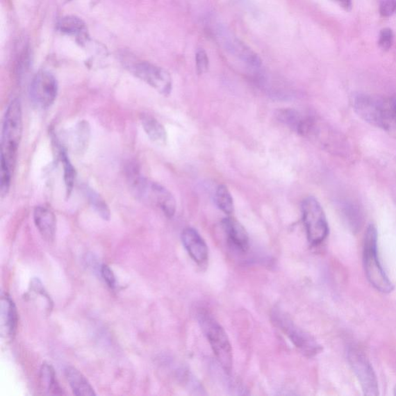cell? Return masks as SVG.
Instances as JSON below:
<instances>
[{
  "instance_id": "cell-1",
  "label": "cell",
  "mask_w": 396,
  "mask_h": 396,
  "mask_svg": "<svg viewBox=\"0 0 396 396\" xmlns=\"http://www.w3.org/2000/svg\"><path fill=\"white\" fill-rule=\"evenodd\" d=\"M353 106L361 119L396 139V99L359 95Z\"/></svg>"
},
{
  "instance_id": "cell-2",
  "label": "cell",
  "mask_w": 396,
  "mask_h": 396,
  "mask_svg": "<svg viewBox=\"0 0 396 396\" xmlns=\"http://www.w3.org/2000/svg\"><path fill=\"white\" fill-rule=\"evenodd\" d=\"M127 172L131 189L139 200L158 208L167 217H174L176 204L174 197L167 188L145 179L135 166L129 167Z\"/></svg>"
},
{
  "instance_id": "cell-3",
  "label": "cell",
  "mask_w": 396,
  "mask_h": 396,
  "mask_svg": "<svg viewBox=\"0 0 396 396\" xmlns=\"http://www.w3.org/2000/svg\"><path fill=\"white\" fill-rule=\"evenodd\" d=\"M23 131L22 107L18 99L10 101L4 116L2 140L1 161L13 170Z\"/></svg>"
},
{
  "instance_id": "cell-4",
  "label": "cell",
  "mask_w": 396,
  "mask_h": 396,
  "mask_svg": "<svg viewBox=\"0 0 396 396\" xmlns=\"http://www.w3.org/2000/svg\"><path fill=\"white\" fill-rule=\"evenodd\" d=\"M197 319L218 363L224 371L230 372L233 365V354L227 333L209 312L201 311Z\"/></svg>"
},
{
  "instance_id": "cell-5",
  "label": "cell",
  "mask_w": 396,
  "mask_h": 396,
  "mask_svg": "<svg viewBox=\"0 0 396 396\" xmlns=\"http://www.w3.org/2000/svg\"><path fill=\"white\" fill-rule=\"evenodd\" d=\"M364 265L368 281L381 292L393 290V284L380 263L378 255V232L373 224L367 229L364 244Z\"/></svg>"
},
{
  "instance_id": "cell-6",
  "label": "cell",
  "mask_w": 396,
  "mask_h": 396,
  "mask_svg": "<svg viewBox=\"0 0 396 396\" xmlns=\"http://www.w3.org/2000/svg\"><path fill=\"white\" fill-rule=\"evenodd\" d=\"M303 220L307 238L311 244L322 243L329 233L324 211L315 197L305 198L302 206Z\"/></svg>"
},
{
  "instance_id": "cell-7",
  "label": "cell",
  "mask_w": 396,
  "mask_h": 396,
  "mask_svg": "<svg viewBox=\"0 0 396 396\" xmlns=\"http://www.w3.org/2000/svg\"><path fill=\"white\" fill-rule=\"evenodd\" d=\"M272 323L281 329L300 352L307 357H313L322 351L317 341L292 322L288 314L275 310L272 313Z\"/></svg>"
},
{
  "instance_id": "cell-8",
  "label": "cell",
  "mask_w": 396,
  "mask_h": 396,
  "mask_svg": "<svg viewBox=\"0 0 396 396\" xmlns=\"http://www.w3.org/2000/svg\"><path fill=\"white\" fill-rule=\"evenodd\" d=\"M58 81L53 74L39 72L32 80L30 97L34 105L42 109L49 108L57 98Z\"/></svg>"
},
{
  "instance_id": "cell-9",
  "label": "cell",
  "mask_w": 396,
  "mask_h": 396,
  "mask_svg": "<svg viewBox=\"0 0 396 396\" xmlns=\"http://www.w3.org/2000/svg\"><path fill=\"white\" fill-rule=\"evenodd\" d=\"M132 72L136 77L165 97H168L172 93V79L165 68L142 61L133 66Z\"/></svg>"
},
{
  "instance_id": "cell-10",
  "label": "cell",
  "mask_w": 396,
  "mask_h": 396,
  "mask_svg": "<svg viewBox=\"0 0 396 396\" xmlns=\"http://www.w3.org/2000/svg\"><path fill=\"white\" fill-rule=\"evenodd\" d=\"M348 361L358 377L363 392L366 395H379V386L377 375L370 361L364 354L356 348H350L347 352Z\"/></svg>"
},
{
  "instance_id": "cell-11",
  "label": "cell",
  "mask_w": 396,
  "mask_h": 396,
  "mask_svg": "<svg viewBox=\"0 0 396 396\" xmlns=\"http://www.w3.org/2000/svg\"><path fill=\"white\" fill-rule=\"evenodd\" d=\"M181 240L184 248L197 264L199 265L206 264L208 261V245L195 229H184Z\"/></svg>"
},
{
  "instance_id": "cell-12",
  "label": "cell",
  "mask_w": 396,
  "mask_h": 396,
  "mask_svg": "<svg viewBox=\"0 0 396 396\" xmlns=\"http://www.w3.org/2000/svg\"><path fill=\"white\" fill-rule=\"evenodd\" d=\"M18 324L17 307L8 295L0 300V331L2 338L11 340L15 336Z\"/></svg>"
},
{
  "instance_id": "cell-13",
  "label": "cell",
  "mask_w": 396,
  "mask_h": 396,
  "mask_svg": "<svg viewBox=\"0 0 396 396\" xmlns=\"http://www.w3.org/2000/svg\"><path fill=\"white\" fill-rule=\"evenodd\" d=\"M222 224L231 247L238 251H247L249 247V240L242 225L231 217L224 218Z\"/></svg>"
},
{
  "instance_id": "cell-14",
  "label": "cell",
  "mask_w": 396,
  "mask_h": 396,
  "mask_svg": "<svg viewBox=\"0 0 396 396\" xmlns=\"http://www.w3.org/2000/svg\"><path fill=\"white\" fill-rule=\"evenodd\" d=\"M33 220L42 237L52 242L56 233V217L52 211L44 206H38L33 211Z\"/></svg>"
},
{
  "instance_id": "cell-15",
  "label": "cell",
  "mask_w": 396,
  "mask_h": 396,
  "mask_svg": "<svg viewBox=\"0 0 396 396\" xmlns=\"http://www.w3.org/2000/svg\"><path fill=\"white\" fill-rule=\"evenodd\" d=\"M224 39L225 49L242 60L243 63L254 67L261 66V58L258 57L257 53L249 49L247 45L242 42L240 40L236 38H224Z\"/></svg>"
},
{
  "instance_id": "cell-16",
  "label": "cell",
  "mask_w": 396,
  "mask_h": 396,
  "mask_svg": "<svg viewBox=\"0 0 396 396\" xmlns=\"http://www.w3.org/2000/svg\"><path fill=\"white\" fill-rule=\"evenodd\" d=\"M58 31L65 35L73 37L80 43L88 38V28L83 19L75 16H66L61 18L57 24Z\"/></svg>"
},
{
  "instance_id": "cell-17",
  "label": "cell",
  "mask_w": 396,
  "mask_h": 396,
  "mask_svg": "<svg viewBox=\"0 0 396 396\" xmlns=\"http://www.w3.org/2000/svg\"><path fill=\"white\" fill-rule=\"evenodd\" d=\"M65 374L74 395L85 396L97 395L90 382L77 368L67 366L65 368Z\"/></svg>"
},
{
  "instance_id": "cell-18",
  "label": "cell",
  "mask_w": 396,
  "mask_h": 396,
  "mask_svg": "<svg viewBox=\"0 0 396 396\" xmlns=\"http://www.w3.org/2000/svg\"><path fill=\"white\" fill-rule=\"evenodd\" d=\"M140 122L148 138L156 145H165L167 140V131L160 122L151 115L142 114Z\"/></svg>"
},
{
  "instance_id": "cell-19",
  "label": "cell",
  "mask_w": 396,
  "mask_h": 396,
  "mask_svg": "<svg viewBox=\"0 0 396 396\" xmlns=\"http://www.w3.org/2000/svg\"><path fill=\"white\" fill-rule=\"evenodd\" d=\"M40 384L42 391L47 395H63V389L58 384L53 368L44 363L40 368Z\"/></svg>"
},
{
  "instance_id": "cell-20",
  "label": "cell",
  "mask_w": 396,
  "mask_h": 396,
  "mask_svg": "<svg viewBox=\"0 0 396 396\" xmlns=\"http://www.w3.org/2000/svg\"><path fill=\"white\" fill-rule=\"evenodd\" d=\"M83 190L88 202H90L92 208L97 211V214L102 218V220H104L105 221L110 220V209H109V207L104 199V197H102L92 188L87 185L83 186Z\"/></svg>"
},
{
  "instance_id": "cell-21",
  "label": "cell",
  "mask_w": 396,
  "mask_h": 396,
  "mask_svg": "<svg viewBox=\"0 0 396 396\" xmlns=\"http://www.w3.org/2000/svg\"><path fill=\"white\" fill-rule=\"evenodd\" d=\"M215 201L218 208L224 214L231 215L234 213V201L229 188L222 184L217 187L215 195Z\"/></svg>"
},
{
  "instance_id": "cell-22",
  "label": "cell",
  "mask_w": 396,
  "mask_h": 396,
  "mask_svg": "<svg viewBox=\"0 0 396 396\" xmlns=\"http://www.w3.org/2000/svg\"><path fill=\"white\" fill-rule=\"evenodd\" d=\"M60 157L61 162H63L64 168V180L66 187L67 196H69L74 188L75 177H76V172L72 165V162L68 157L65 149L63 147L60 149Z\"/></svg>"
},
{
  "instance_id": "cell-23",
  "label": "cell",
  "mask_w": 396,
  "mask_h": 396,
  "mask_svg": "<svg viewBox=\"0 0 396 396\" xmlns=\"http://www.w3.org/2000/svg\"><path fill=\"white\" fill-rule=\"evenodd\" d=\"M13 170L8 165L3 161H1V179H0V194L3 197L8 194L12 176Z\"/></svg>"
},
{
  "instance_id": "cell-24",
  "label": "cell",
  "mask_w": 396,
  "mask_h": 396,
  "mask_svg": "<svg viewBox=\"0 0 396 396\" xmlns=\"http://www.w3.org/2000/svg\"><path fill=\"white\" fill-rule=\"evenodd\" d=\"M31 290L36 295L42 297L49 306V311L52 310L53 302L49 293L46 291L42 281L38 278H33L31 282Z\"/></svg>"
},
{
  "instance_id": "cell-25",
  "label": "cell",
  "mask_w": 396,
  "mask_h": 396,
  "mask_svg": "<svg viewBox=\"0 0 396 396\" xmlns=\"http://www.w3.org/2000/svg\"><path fill=\"white\" fill-rule=\"evenodd\" d=\"M393 44V33L391 29H382L379 33V45L382 51H387Z\"/></svg>"
},
{
  "instance_id": "cell-26",
  "label": "cell",
  "mask_w": 396,
  "mask_h": 396,
  "mask_svg": "<svg viewBox=\"0 0 396 396\" xmlns=\"http://www.w3.org/2000/svg\"><path fill=\"white\" fill-rule=\"evenodd\" d=\"M209 59L206 51L201 49L196 53V68L198 74H203L208 71Z\"/></svg>"
},
{
  "instance_id": "cell-27",
  "label": "cell",
  "mask_w": 396,
  "mask_h": 396,
  "mask_svg": "<svg viewBox=\"0 0 396 396\" xmlns=\"http://www.w3.org/2000/svg\"><path fill=\"white\" fill-rule=\"evenodd\" d=\"M395 10L396 0H379V12L382 17H391Z\"/></svg>"
},
{
  "instance_id": "cell-28",
  "label": "cell",
  "mask_w": 396,
  "mask_h": 396,
  "mask_svg": "<svg viewBox=\"0 0 396 396\" xmlns=\"http://www.w3.org/2000/svg\"><path fill=\"white\" fill-rule=\"evenodd\" d=\"M101 275L109 288L111 289H114L115 288V277L113 270L109 268L108 265H102L101 266Z\"/></svg>"
},
{
  "instance_id": "cell-29",
  "label": "cell",
  "mask_w": 396,
  "mask_h": 396,
  "mask_svg": "<svg viewBox=\"0 0 396 396\" xmlns=\"http://www.w3.org/2000/svg\"><path fill=\"white\" fill-rule=\"evenodd\" d=\"M336 1L347 10L352 8V0H336Z\"/></svg>"
}]
</instances>
